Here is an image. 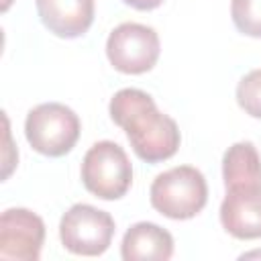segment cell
Here are the masks:
<instances>
[{
	"label": "cell",
	"mask_w": 261,
	"mask_h": 261,
	"mask_svg": "<svg viewBox=\"0 0 261 261\" xmlns=\"http://www.w3.org/2000/svg\"><path fill=\"white\" fill-rule=\"evenodd\" d=\"M77 114L59 102H45L29 110L24 120V137L29 145L47 157H61L73 149L80 139Z\"/></svg>",
	"instance_id": "obj_3"
},
{
	"label": "cell",
	"mask_w": 261,
	"mask_h": 261,
	"mask_svg": "<svg viewBox=\"0 0 261 261\" xmlns=\"http://www.w3.org/2000/svg\"><path fill=\"white\" fill-rule=\"evenodd\" d=\"M230 16L239 33L261 39V0H232Z\"/></svg>",
	"instance_id": "obj_12"
},
{
	"label": "cell",
	"mask_w": 261,
	"mask_h": 261,
	"mask_svg": "<svg viewBox=\"0 0 261 261\" xmlns=\"http://www.w3.org/2000/svg\"><path fill=\"white\" fill-rule=\"evenodd\" d=\"M114 218L96 206L73 204L59 222V239L63 249L82 257L102 255L114 237Z\"/></svg>",
	"instance_id": "obj_5"
},
{
	"label": "cell",
	"mask_w": 261,
	"mask_h": 261,
	"mask_svg": "<svg viewBox=\"0 0 261 261\" xmlns=\"http://www.w3.org/2000/svg\"><path fill=\"white\" fill-rule=\"evenodd\" d=\"M253 257H261V251H251V253L241 255V259H253Z\"/></svg>",
	"instance_id": "obj_15"
},
{
	"label": "cell",
	"mask_w": 261,
	"mask_h": 261,
	"mask_svg": "<svg viewBox=\"0 0 261 261\" xmlns=\"http://www.w3.org/2000/svg\"><path fill=\"white\" fill-rule=\"evenodd\" d=\"M45 241V222L27 208H8L0 216V259L37 261Z\"/></svg>",
	"instance_id": "obj_7"
},
{
	"label": "cell",
	"mask_w": 261,
	"mask_h": 261,
	"mask_svg": "<svg viewBox=\"0 0 261 261\" xmlns=\"http://www.w3.org/2000/svg\"><path fill=\"white\" fill-rule=\"evenodd\" d=\"M222 179L224 188L261 184V155L253 143L241 141L224 151Z\"/></svg>",
	"instance_id": "obj_11"
},
{
	"label": "cell",
	"mask_w": 261,
	"mask_h": 261,
	"mask_svg": "<svg viewBox=\"0 0 261 261\" xmlns=\"http://www.w3.org/2000/svg\"><path fill=\"white\" fill-rule=\"evenodd\" d=\"M237 102L253 118L261 120V69H253L237 84Z\"/></svg>",
	"instance_id": "obj_13"
},
{
	"label": "cell",
	"mask_w": 261,
	"mask_h": 261,
	"mask_svg": "<svg viewBox=\"0 0 261 261\" xmlns=\"http://www.w3.org/2000/svg\"><path fill=\"white\" fill-rule=\"evenodd\" d=\"M84 188L102 200L122 198L133 184V165L114 141L94 143L82 161Z\"/></svg>",
	"instance_id": "obj_4"
},
{
	"label": "cell",
	"mask_w": 261,
	"mask_h": 261,
	"mask_svg": "<svg viewBox=\"0 0 261 261\" xmlns=\"http://www.w3.org/2000/svg\"><path fill=\"white\" fill-rule=\"evenodd\" d=\"M122 2L135 10H155L157 6L163 4V0H122Z\"/></svg>",
	"instance_id": "obj_14"
},
{
	"label": "cell",
	"mask_w": 261,
	"mask_h": 261,
	"mask_svg": "<svg viewBox=\"0 0 261 261\" xmlns=\"http://www.w3.org/2000/svg\"><path fill=\"white\" fill-rule=\"evenodd\" d=\"M161 53L155 29L141 22H122L108 35L106 57L120 73L139 75L155 67Z\"/></svg>",
	"instance_id": "obj_6"
},
{
	"label": "cell",
	"mask_w": 261,
	"mask_h": 261,
	"mask_svg": "<svg viewBox=\"0 0 261 261\" xmlns=\"http://www.w3.org/2000/svg\"><path fill=\"white\" fill-rule=\"evenodd\" d=\"M110 118L126 133L135 155L147 163H159L177 153V122L163 114L155 100L137 88H122L110 100Z\"/></svg>",
	"instance_id": "obj_1"
},
{
	"label": "cell",
	"mask_w": 261,
	"mask_h": 261,
	"mask_svg": "<svg viewBox=\"0 0 261 261\" xmlns=\"http://www.w3.org/2000/svg\"><path fill=\"white\" fill-rule=\"evenodd\" d=\"M220 224L234 239H261V184L226 188L220 204Z\"/></svg>",
	"instance_id": "obj_8"
},
{
	"label": "cell",
	"mask_w": 261,
	"mask_h": 261,
	"mask_svg": "<svg viewBox=\"0 0 261 261\" xmlns=\"http://www.w3.org/2000/svg\"><path fill=\"white\" fill-rule=\"evenodd\" d=\"M173 255V237L155 222L133 224L120 243L124 261H167Z\"/></svg>",
	"instance_id": "obj_10"
},
{
	"label": "cell",
	"mask_w": 261,
	"mask_h": 261,
	"mask_svg": "<svg viewBox=\"0 0 261 261\" xmlns=\"http://www.w3.org/2000/svg\"><path fill=\"white\" fill-rule=\"evenodd\" d=\"M149 200L159 214L171 220H188L206 206L208 186L200 169L192 165H177L153 179Z\"/></svg>",
	"instance_id": "obj_2"
},
{
	"label": "cell",
	"mask_w": 261,
	"mask_h": 261,
	"mask_svg": "<svg viewBox=\"0 0 261 261\" xmlns=\"http://www.w3.org/2000/svg\"><path fill=\"white\" fill-rule=\"evenodd\" d=\"M41 22L61 39L88 33L94 22V0H35Z\"/></svg>",
	"instance_id": "obj_9"
},
{
	"label": "cell",
	"mask_w": 261,
	"mask_h": 261,
	"mask_svg": "<svg viewBox=\"0 0 261 261\" xmlns=\"http://www.w3.org/2000/svg\"><path fill=\"white\" fill-rule=\"evenodd\" d=\"M10 4H12V0H2V12H6L10 8Z\"/></svg>",
	"instance_id": "obj_16"
}]
</instances>
